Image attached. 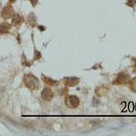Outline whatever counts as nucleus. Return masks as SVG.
Segmentation results:
<instances>
[{
	"label": "nucleus",
	"mask_w": 136,
	"mask_h": 136,
	"mask_svg": "<svg viewBox=\"0 0 136 136\" xmlns=\"http://www.w3.org/2000/svg\"><path fill=\"white\" fill-rule=\"evenodd\" d=\"M14 14V11L12 8L11 6H6L5 7L2 12H1V16L5 19H9L10 17L12 16V15Z\"/></svg>",
	"instance_id": "3"
},
{
	"label": "nucleus",
	"mask_w": 136,
	"mask_h": 136,
	"mask_svg": "<svg viewBox=\"0 0 136 136\" xmlns=\"http://www.w3.org/2000/svg\"><path fill=\"white\" fill-rule=\"evenodd\" d=\"M31 3H32V4L33 6H35L36 4H37V2H38V0H31Z\"/></svg>",
	"instance_id": "8"
},
{
	"label": "nucleus",
	"mask_w": 136,
	"mask_h": 136,
	"mask_svg": "<svg viewBox=\"0 0 136 136\" xmlns=\"http://www.w3.org/2000/svg\"><path fill=\"white\" fill-rule=\"evenodd\" d=\"M78 83V80L77 78H68L65 81V84L70 86H75Z\"/></svg>",
	"instance_id": "6"
},
{
	"label": "nucleus",
	"mask_w": 136,
	"mask_h": 136,
	"mask_svg": "<svg viewBox=\"0 0 136 136\" xmlns=\"http://www.w3.org/2000/svg\"><path fill=\"white\" fill-rule=\"evenodd\" d=\"M65 103L68 107L74 108L78 107V105L80 104V100L76 96L70 95V96L67 97V99L65 100Z\"/></svg>",
	"instance_id": "2"
},
{
	"label": "nucleus",
	"mask_w": 136,
	"mask_h": 136,
	"mask_svg": "<svg viewBox=\"0 0 136 136\" xmlns=\"http://www.w3.org/2000/svg\"><path fill=\"white\" fill-rule=\"evenodd\" d=\"M10 29V26L9 25V24L8 23H2L0 25V33L1 34H4V33H6L9 31Z\"/></svg>",
	"instance_id": "5"
},
{
	"label": "nucleus",
	"mask_w": 136,
	"mask_h": 136,
	"mask_svg": "<svg viewBox=\"0 0 136 136\" xmlns=\"http://www.w3.org/2000/svg\"><path fill=\"white\" fill-rule=\"evenodd\" d=\"M10 2H14V1H15V0H10Z\"/></svg>",
	"instance_id": "9"
},
{
	"label": "nucleus",
	"mask_w": 136,
	"mask_h": 136,
	"mask_svg": "<svg viewBox=\"0 0 136 136\" xmlns=\"http://www.w3.org/2000/svg\"><path fill=\"white\" fill-rule=\"evenodd\" d=\"M24 82L29 89L35 90L38 89L39 87V82L38 79L35 78L32 74H28L25 76Z\"/></svg>",
	"instance_id": "1"
},
{
	"label": "nucleus",
	"mask_w": 136,
	"mask_h": 136,
	"mask_svg": "<svg viewBox=\"0 0 136 136\" xmlns=\"http://www.w3.org/2000/svg\"><path fill=\"white\" fill-rule=\"evenodd\" d=\"M21 20H22V18L20 17V16L19 14H15L14 15L13 19H12V23L15 25H17V24H19L21 23Z\"/></svg>",
	"instance_id": "7"
},
{
	"label": "nucleus",
	"mask_w": 136,
	"mask_h": 136,
	"mask_svg": "<svg viewBox=\"0 0 136 136\" xmlns=\"http://www.w3.org/2000/svg\"><path fill=\"white\" fill-rule=\"evenodd\" d=\"M41 96L42 98L45 101H51L53 97V93L50 89L45 88L42 92Z\"/></svg>",
	"instance_id": "4"
}]
</instances>
